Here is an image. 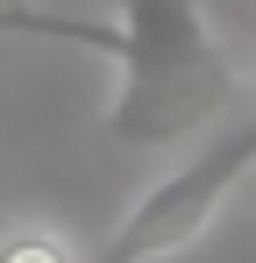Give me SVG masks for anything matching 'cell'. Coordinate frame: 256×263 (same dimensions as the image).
Wrapping results in <instances>:
<instances>
[{"instance_id": "obj_1", "label": "cell", "mask_w": 256, "mask_h": 263, "mask_svg": "<svg viewBox=\"0 0 256 263\" xmlns=\"http://www.w3.org/2000/svg\"><path fill=\"white\" fill-rule=\"evenodd\" d=\"M114 149H178L249 107V79L221 50L199 0H114Z\"/></svg>"}, {"instance_id": "obj_2", "label": "cell", "mask_w": 256, "mask_h": 263, "mask_svg": "<svg viewBox=\"0 0 256 263\" xmlns=\"http://www.w3.org/2000/svg\"><path fill=\"white\" fill-rule=\"evenodd\" d=\"M256 178V107H235L221 128H207L150 192L128 199V214L100 235L85 263H164L207 235L221 206Z\"/></svg>"}, {"instance_id": "obj_3", "label": "cell", "mask_w": 256, "mask_h": 263, "mask_svg": "<svg viewBox=\"0 0 256 263\" xmlns=\"http://www.w3.org/2000/svg\"><path fill=\"white\" fill-rule=\"evenodd\" d=\"M0 36H36V43H79V50H114V22H71L43 7H0Z\"/></svg>"}, {"instance_id": "obj_4", "label": "cell", "mask_w": 256, "mask_h": 263, "mask_svg": "<svg viewBox=\"0 0 256 263\" xmlns=\"http://www.w3.org/2000/svg\"><path fill=\"white\" fill-rule=\"evenodd\" d=\"M0 263H85V256L71 249V235L22 220V228H0Z\"/></svg>"}, {"instance_id": "obj_5", "label": "cell", "mask_w": 256, "mask_h": 263, "mask_svg": "<svg viewBox=\"0 0 256 263\" xmlns=\"http://www.w3.org/2000/svg\"><path fill=\"white\" fill-rule=\"evenodd\" d=\"M0 7H29V0H0Z\"/></svg>"}]
</instances>
